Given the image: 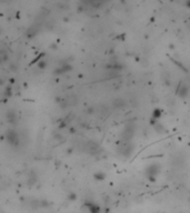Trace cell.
<instances>
[{
	"mask_svg": "<svg viewBox=\"0 0 190 213\" xmlns=\"http://www.w3.org/2000/svg\"><path fill=\"white\" fill-rule=\"evenodd\" d=\"M7 120L10 124H15L16 123V121H17V115H16V113L13 112V111H9V112L7 113Z\"/></svg>",
	"mask_w": 190,
	"mask_h": 213,
	"instance_id": "cell-7",
	"label": "cell"
},
{
	"mask_svg": "<svg viewBox=\"0 0 190 213\" xmlns=\"http://www.w3.org/2000/svg\"><path fill=\"white\" fill-rule=\"evenodd\" d=\"M161 110L160 109H155L154 111H152V113H151V118H154V119H156V120H159L161 117Z\"/></svg>",
	"mask_w": 190,
	"mask_h": 213,
	"instance_id": "cell-8",
	"label": "cell"
},
{
	"mask_svg": "<svg viewBox=\"0 0 190 213\" xmlns=\"http://www.w3.org/2000/svg\"><path fill=\"white\" fill-rule=\"evenodd\" d=\"M188 92H189L188 87L186 84H183L182 82H180V84L178 86V90H177V94L180 98H185L186 96H188Z\"/></svg>",
	"mask_w": 190,
	"mask_h": 213,
	"instance_id": "cell-5",
	"label": "cell"
},
{
	"mask_svg": "<svg viewBox=\"0 0 190 213\" xmlns=\"http://www.w3.org/2000/svg\"><path fill=\"white\" fill-rule=\"evenodd\" d=\"M160 172V165L157 163L150 164L148 168L146 169V175L148 178V180H151V181H155L157 178V175Z\"/></svg>",
	"mask_w": 190,
	"mask_h": 213,
	"instance_id": "cell-1",
	"label": "cell"
},
{
	"mask_svg": "<svg viewBox=\"0 0 190 213\" xmlns=\"http://www.w3.org/2000/svg\"><path fill=\"white\" fill-rule=\"evenodd\" d=\"M71 69H72V67L70 66L69 63H67V62H63L62 66L60 67V68H58L56 70V72L55 74H65V72H68V71H70Z\"/></svg>",
	"mask_w": 190,
	"mask_h": 213,
	"instance_id": "cell-6",
	"label": "cell"
},
{
	"mask_svg": "<svg viewBox=\"0 0 190 213\" xmlns=\"http://www.w3.org/2000/svg\"><path fill=\"white\" fill-rule=\"evenodd\" d=\"M0 57H1V61H3V62H5L6 60H7V58H8L7 53H6L5 51H1V53H0Z\"/></svg>",
	"mask_w": 190,
	"mask_h": 213,
	"instance_id": "cell-12",
	"label": "cell"
},
{
	"mask_svg": "<svg viewBox=\"0 0 190 213\" xmlns=\"http://www.w3.org/2000/svg\"><path fill=\"white\" fill-rule=\"evenodd\" d=\"M134 152V145L130 142H124L119 148V153H121L124 158H129Z\"/></svg>",
	"mask_w": 190,
	"mask_h": 213,
	"instance_id": "cell-2",
	"label": "cell"
},
{
	"mask_svg": "<svg viewBox=\"0 0 190 213\" xmlns=\"http://www.w3.org/2000/svg\"><path fill=\"white\" fill-rule=\"evenodd\" d=\"M47 66V62L45 61V60H41V61L38 63V67H39V69H45Z\"/></svg>",
	"mask_w": 190,
	"mask_h": 213,
	"instance_id": "cell-13",
	"label": "cell"
},
{
	"mask_svg": "<svg viewBox=\"0 0 190 213\" xmlns=\"http://www.w3.org/2000/svg\"><path fill=\"white\" fill-rule=\"evenodd\" d=\"M155 129H156V131L157 132H162V131H165V129H163V127H162V124L161 123H157L156 125H155Z\"/></svg>",
	"mask_w": 190,
	"mask_h": 213,
	"instance_id": "cell-10",
	"label": "cell"
},
{
	"mask_svg": "<svg viewBox=\"0 0 190 213\" xmlns=\"http://www.w3.org/2000/svg\"><path fill=\"white\" fill-rule=\"evenodd\" d=\"M96 179L97 180H103L106 178V174L105 173H101V172H98V173L95 174Z\"/></svg>",
	"mask_w": 190,
	"mask_h": 213,
	"instance_id": "cell-11",
	"label": "cell"
},
{
	"mask_svg": "<svg viewBox=\"0 0 190 213\" xmlns=\"http://www.w3.org/2000/svg\"><path fill=\"white\" fill-rule=\"evenodd\" d=\"M134 132H135V129L131 124H127L124 129V133H122V138L126 142H129L130 140L132 139L134 137Z\"/></svg>",
	"mask_w": 190,
	"mask_h": 213,
	"instance_id": "cell-4",
	"label": "cell"
},
{
	"mask_svg": "<svg viewBox=\"0 0 190 213\" xmlns=\"http://www.w3.org/2000/svg\"><path fill=\"white\" fill-rule=\"evenodd\" d=\"M113 107L115 108H122V107H124V101L122 99H116L113 101Z\"/></svg>",
	"mask_w": 190,
	"mask_h": 213,
	"instance_id": "cell-9",
	"label": "cell"
},
{
	"mask_svg": "<svg viewBox=\"0 0 190 213\" xmlns=\"http://www.w3.org/2000/svg\"><path fill=\"white\" fill-rule=\"evenodd\" d=\"M6 137L7 140L11 145H19V135L16 132L15 130H8L7 133H6Z\"/></svg>",
	"mask_w": 190,
	"mask_h": 213,
	"instance_id": "cell-3",
	"label": "cell"
}]
</instances>
